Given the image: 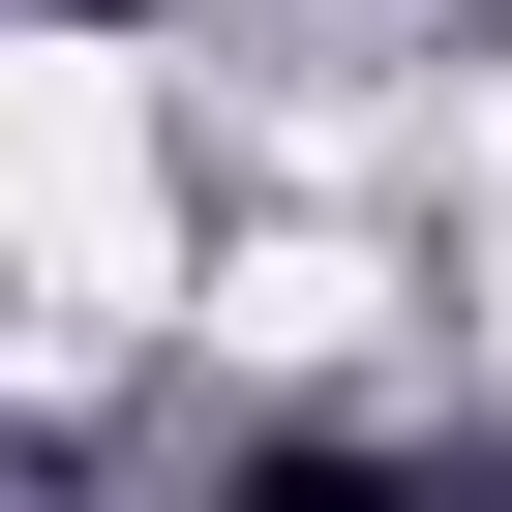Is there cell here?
Wrapping results in <instances>:
<instances>
[{"instance_id": "6da1fadb", "label": "cell", "mask_w": 512, "mask_h": 512, "mask_svg": "<svg viewBox=\"0 0 512 512\" xmlns=\"http://www.w3.org/2000/svg\"><path fill=\"white\" fill-rule=\"evenodd\" d=\"M0 241H31V362H121L181 302V211H151V91L0 31Z\"/></svg>"}, {"instance_id": "7a4b0ae2", "label": "cell", "mask_w": 512, "mask_h": 512, "mask_svg": "<svg viewBox=\"0 0 512 512\" xmlns=\"http://www.w3.org/2000/svg\"><path fill=\"white\" fill-rule=\"evenodd\" d=\"M211 332H241V362H362V332H392V272H362V241H241Z\"/></svg>"}]
</instances>
